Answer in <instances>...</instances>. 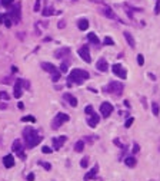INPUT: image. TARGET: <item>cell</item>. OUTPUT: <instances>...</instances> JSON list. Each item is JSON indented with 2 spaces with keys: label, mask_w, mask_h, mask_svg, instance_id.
<instances>
[{
  "label": "cell",
  "mask_w": 160,
  "mask_h": 181,
  "mask_svg": "<svg viewBox=\"0 0 160 181\" xmlns=\"http://www.w3.org/2000/svg\"><path fill=\"white\" fill-rule=\"evenodd\" d=\"M23 138H25V144L27 148H35L37 144L42 142V137L37 134L36 129H33L32 127H26L23 129Z\"/></svg>",
  "instance_id": "1"
},
{
  "label": "cell",
  "mask_w": 160,
  "mask_h": 181,
  "mask_svg": "<svg viewBox=\"0 0 160 181\" xmlns=\"http://www.w3.org/2000/svg\"><path fill=\"white\" fill-rule=\"evenodd\" d=\"M89 78H90V75H89V72H86L84 69H73V70L70 72L69 78H67V86L72 88L73 83L82 85V83H83L84 80H87Z\"/></svg>",
  "instance_id": "2"
},
{
  "label": "cell",
  "mask_w": 160,
  "mask_h": 181,
  "mask_svg": "<svg viewBox=\"0 0 160 181\" xmlns=\"http://www.w3.org/2000/svg\"><path fill=\"white\" fill-rule=\"evenodd\" d=\"M102 91H103V92H106V94H112V95H114V97H121L123 91H124V86H123L121 82L112 80L107 86H103Z\"/></svg>",
  "instance_id": "3"
},
{
  "label": "cell",
  "mask_w": 160,
  "mask_h": 181,
  "mask_svg": "<svg viewBox=\"0 0 160 181\" xmlns=\"http://www.w3.org/2000/svg\"><path fill=\"white\" fill-rule=\"evenodd\" d=\"M69 119H70V117H69L67 114H64V112H59V114L54 117V119L52 121V129H54V131L59 129V128H60L64 122H67Z\"/></svg>",
  "instance_id": "4"
},
{
  "label": "cell",
  "mask_w": 160,
  "mask_h": 181,
  "mask_svg": "<svg viewBox=\"0 0 160 181\" xmlns=\"http://www.w3.org/2000/svg\"><path fill=\"white\" fill-rule=\"evenodd\" d=\"M20 7H22V5L17 2L15 6H13V9L7 13L9 15V17L12 19V22H13V25H17L19 22H20V17H22V12H20Z\"/></svg>",
  "instance_id": "5"
},
{
  "label": "cell",
  "mask_w": 160,
  "mask_h": 181,
  "mask_svg": "<svg viewBox=\"0 0 160 181\" xmlns=\"http://www.w3.org/2000/svg\"><path fill=\"white\" fill-rule=\"evenodd\" d=\"M99 12H100V15H103V16H104V17H107V19L119 20V17L116 16V13L113 12V9H112V7H109L107 5H103V6L99 9Z\"/></svg>",
  "instance_id": "6"
},
{
  "label": "cell",
  "mask_w": 160,
  "mask_h": 181,
  "mask_svg": "<svg viewBox=\"0 0 160 181\" xmlns=\"http://www.w3.org/2000/svg\"><path fill=\"white\" fill-rule=\"evenodd\" d=\"M77 53H79V56H80L86 63H90V62H92V58H90V48H89L87 45H83V46L77 50Z\"/></svg>",
  "instance_id": "7"
},
{
  "label": "cell",
  "mask_w": 160,
  "mask_h": 181,
  "mask_svg": "<svg viewBox=\"0 0 160 181\" xmlns=\"http://www.w3.org/2000/svg\"><path fill=\"white\" fill-rule=\"evenodd\" d=\"M112 70H113V73H114L116 76H119L120 79H126V78H127V72H126V69H124L120 63H114L113 68H112Z\"/></svg>",
  "instance_id": "8"
},
{
  "label": "cell",
  "mask_w": 160,
  "mask_h": 181,
  "mask_svg": "<svg viewBox=\"0 0 160 181\" xmlns=\"http://www.w3.org/2000/svg\"><path fill=\"white\" fill-rule=\"evenodd\" d=\"M22 86H23V79H16L15 85H13V97L15 98H20L23 91H22Z\"/></svg>",
  "instance_id": "9"
},
{
  "label": "cell",
  "mask_w": 160,
  "mask_h": 181,
  "mask_svg": "<svg viewBox=\"0 0 160 181\" xmlns=\"http://www.w3.org/2000/svg\"><path fill=\"white\" fill-rule=\"evenodd\" d=\"M113 105L110 104V102H103L102 105H100V114L104 117V118H107L112 112H113Z\"/></svg>",
  "instance_id": "10"
},
{
  "label": "cell",
  "mask_w": 160,
  "mask_h": 181,
  "mask_svg": "<svg viewBox=\"0 0 160 181\" xmlns=\"http://www.w3.org/2000/svg\"><path fill=\"white\" fill-rule=\"evenodd\" d=\"M42 68H43V70H46V72H49V73H52V75H56V73H59V69L53 65V63H49V62H43L42 63ZM62 73V72H60Z\"/></svg>",
  "instance_id": "11"
},
{
  "label": "cell",
  "mask_w": 160,
  "mask_h": 181,
  "mask_svg": "<svg viewBox=\"0 0 160 181\" xmlns=\"http://www.w3.org/2000/svg\"><path fill=\"white\" fill-rule=\"evenodd\" d=\"M66 139H67L66 135H60V137L53 138V148H54V149H60V148L63 147V144L66 142Z\"/></svg>",
  "instance_id": "12"
},
{
  "label": "cell",
  "mask_w": 160,
  "mask_h": 181,
  "mask_svg": "<svg viewBox=\"0 0 160 181\" xmlns=\"http://www.w3.org/2000/svg\"><path fill=\"white\" fill-rule=\"evenodd\" d=\"M70 55V48H60V49H57L56 52H54V58H57V59H62V58H67Z\"/></svg>",
  "instance_id": "13"
},
{
  "label": "cell",
  "mask_w": 160,
  "mask_h": 181,
  "mask_svg": "<svg viewBox=\"0 0 160 181\" xmlns=\"http://www.w3.org/2000/svg\"><path fill=\"white\" fill-rule=\"evenodd\" d=\"M96 68H97L100 72H107V70H109V63H107V60H106L104 58H100V59L97 60V63H96Z\"/></svg>",
  "instance_id": "14"
},
{
  "label": "cell",
  "mask_w": 160,
  "mask_h": 181,
  "mask_svg": "<svg viewBox=\"0 0 160 181\" xmlns=\"http://www.w3.org/2000/svg\"><path fill=\"white\" fill-rule=\"evenodd\" d=\"M99 121H100V117L97 115V114H90V117L87 118V124H89V127H92V128H94L97 124H99Z\"/></svg>",
  "instance_id": "15"
},
{
  "label": "cell",
  "mask_w": 160,
  "mask_h": 181,
  "mask_svg": "<svg viewBox=\"0 0 160 181\" xmlns=\"http://www.w3.org/2000/svg\"><path fill=\"white\" fill-rule=\"evenodd\" d=\"M97 172H99V164H94V167L84 175V181H90L92 178H94L97 175Z\"/></svg>",
  "instance_id": "16"
},
{
  "label": "cell",
  "mask_w": 160,
  "mask_h": 181,
  "mask_svg": "<svg viewBox=\"0 0 160 181\" xmlns=\"http://www.w3.org/2000/svg\"><path fill=\"white\" fill-rule=\"evenodd\" d=\"M123 36H124V39H126L127 45H129V46H130L131 49H134V48H136V40H134V38L131 36V33L126 30V32L123 33Z\"/></svg>",
  "instance_id": "17"
},
{
  "label": "cell",
  "mask_w": 160,
  "mask_h": 181,
  "mask_svg": "<svg viewBox=\"0 0 160 181\" xmlns=\"http://www.w3.org/2000/svg\"><path fill=\"white\" fill-rule=\"evenodd\" d=\"M3 164H5L6 168H12V167L15 165V158H13V155H12V154L5 155V157H3Z\"/></svg>",
  "instance_id": "18"
},
{
  "label": "cell",
  "mask_w": 160,
  "mask_h": 181,
  "mask_svg": "<svg viewBox=\"0 0 160 181\" xmlns=\"http://www.w3.org/2000/svg\"><path fill=\"white\" fill-rule=\"evenodd\" d=\"M63 98H64V101H67V102H69L73 108H76V107H77V99H76L73 95H70V94H67V92H66V94L63 95Z\"/></svg>",
  "instance_id": "19"
},
{
  "label": "cell",
  "mask_w": 160,
  "mask_h": 181,
  "mask_svg": "<svg viewBox=\"0 0 160 181\" xmlns=\"http://www.w3.org/2000/svg\"><path fill=\"white\" fill-rule=\"evenodd\" d=\"M77 27H79L80 30H87V29H89V20H87V19H80V20L77 22Z\"/></svg>",
  "instance_id": "20"
},
{
  "label": "cell",
  "mask_w": 160,
  "mask_h": 181,
  "mask_svg": "<svg viewBox=\"0 0 160 181\" xmlns=\"http://www.w3.org/2000/svg\"><path fill=\"white\" fill-rule=\"evenodd\" d=\"M124 164H126L127 167H130V168H133V167H136V164H137V161H136V158H134V157H127V158L124 160Z\"/></svg>",
  "instance_id": "21"
},
{
  "label": "cell",
  "mask_w": 160,
  "mask_h": 181,
  "mask_svg": "<svg viewBox=\"0 0 160 181\" xmlns=\"http://www.w3.org/2000/svg\"><path fill=\"white\" fill-rule=\"evenodd\" d=\"M87 39H89V42H90V43H93V45H99V43H100L99 38H97V36H96V35H94L93 32L87 35Z\"/></svg>",
  "instance_id": "22"
},
{
  "label": "cell",
  "mask_w": 160,
  "mask_h": 181,
  "mask_svg": "<svg viewBox=\"0 0 160 181\" xmlns=\"http://www.w3.org/2000/svg\"><path fill=\"white\" fill-rule=\"evenodd\" d=\"M12 149H13L15 152H19L20 149H23V148H22V141H20V139L13 141V144H12Z\"/></svg>",
  "instance_id": "23"
},
{
  "label": "cell",
  "mask_w": 160,
  "mask_h": 181,
  "mask_svg": "<svg viewBox=\"0 0 160 181\" xmlns=\"http://www.w3.org/2000/svg\"><path fill=\"white\" fill-rule=\"evenodd\" d=\"M56 12L53 10V7L52 6H49V7H44V10H43V16L44 17H47V16H52V15H54Z\"/></svg>",
  "instance_id": "24"
},
{
  "label": "cell",
  "mask_w": 160,
  "mask_h": 181,
  "mask_svg": "<svg viewBox=\"0 0 160 181\" xmlns=\"http://www.w3.org/2000/svg\"><path fill=\"white\" fill-rule=\"evenodd\" d=\"M83 148H84V142H83V141H77V142L74 144V151H76V152H82Z\"/></svg>",
  "instance_id": "25"
},
{
  "label": "cell",
  "mask_w": 160,
  "mask_h": 181,
  "mask_svg": "<svg viewBox=\"0 0 160 181\" xmlns=\"http://www.w3.org/2000/svg\"><path fill=\"white\" fill-rule=\"evenodd\" d=\"M3 23H5L7 27H12V25H13V22H12V19L9 17V15H7V13L3 16Z\"/></svg>",
  "instance_id": "26"
},
{
  "label": "cell",
  "mask_w": 160,
  "mask_h": 181,
  "mask_svg": "<svg viewBox=\"0 0 160 181\" xmlns=\"http://www.w3.org/2000/svg\"><path fill=\"white\" fill-rule=\"evenodd\" d=\"M151 111H153V115H159L160 114V108H159V104L157 102H153L151 104Z\"/></svg>",
  "instance_id": "27"
},
{
  "label": "cell",
  "mask_w": 160,
  "mask_h": 181,
  "mask_svg": "<svg viewBox=\"0 0 160 181\" xmlns=\"http://www.w3.org/2000/svg\"><path fill=\"white\" fill-rule=\"evenodd\" d=\"M69 70V60H66V62H63L62 65H60V72L62 73H66Z\"/></svg>",
  "instance_id": "28"
},
{
  "label": "cell",
  "mask_w": 160,
  "mask_h": 181,
  "mask_svg": "<svg viewBox=\"0 0 160 181\" xmlns=\"http://www.w3.org/2000/svg\"><path fill=\"white\" fill-rule=\"evenodd\" d=\"M22 122H36V118L32 117V115H27V117H23L22 118Z\"/></svg>",
  "instance_id": "29"
},
{
  "label": "cell",
  "mask_w": 160,
  "mask_h": 181,
  "mask_svg": "<svg viewBox=\"0 0 160 181\" xmlns=\"http://www.w3.org/2000/svg\"><path fill=\"white\" fill-rule=\"evenodd\" d=\"M37 164H39L40 167H43V168H44L46 171H49V170L52 168V165H50L49 162H44V161H37Z\"/></svg>",
  "instance_id": "30"
},
{
  "label": "cell",
  "mask_w": 160,
  "mask_h": 181,
  "mask_svg": "<svg viewBox=\"0 0 160 181\" xmlns=\"http://www.w3.org/2000/svg\"><path fill=\"white\" fill-rule=\"evenodd\" d=\"M9 101L10 99V95L7 94V92H5V91H2V92H0V101Z\"/></svg>",
  "instance_id": "31"
},
{
  "label": "cell",
  "mask_w": 160,
  "mask_h": 181,
  "mask_svg": "<svg viewBox=\"0 0 160 181\" xmlns=\"http://www.w3.org/2000/svg\"><path fill=\"white\" fill-rule=\"evenodd\" d=\"M133 122H134V119L130 117L129 119H126V122H124V127H126V128H130V127L133 125Z\"/></svg>",
  "instance_id": "32"
},
{
  "label": "cell",
  "mask_w": 160,
  "mask_h": 181,
  "mask_svg": "<svg viewBox=\"0 0 160 181\" xmlns=\"http://www.w3.org/2000/svg\"><path fill=\"white\" fill-rule=\"evenodd\" d=\"M80 165H82L83 168H86V167L89 165V157H84V158L80 161Z\"/></svg>",
  "instance_id": "33"
},
{
  "label": "cell",
  "mask_w": 160,
  "mask_h": 181,
  "mask_svg": "<svg viewBox=\"0 0 160 181\" xmlns=\"http://www.w3.org/2000/svg\"><path fill=\"white\" fill-rule=\"evenodd\" d=\"M103 43H104V45H110V46H112V45H114V42H113V39H112V38H109V36H107V38H104V40H103Z\"/></svg>",
  "instance_id": "34"
},
{
  "label": "cell",
  "mask_w": 160,
  "mask_h": 181,
  "mask_svg": "<svg viewBox=\"0 0 160 181\" xmlns=\"http://www.w3.org/2000/svg\"><path fill=\"white\" fill-rule=\"evenodd\" d=\"M131 151H133V154H137V152L140 151V145H139L137 142H134V144H133V149H131Z\"/></svg>",
  "instance_id": "35"
},
{
  "label": "cell",
  "mask_w": 160,
  "mask_h": 181,
  "mask_svg": "<svg viewBox=\"0 0 160 181\" xmlns=\"http://www.w3.org/2000/svg\"><path fill=\"white\" fill-rule=\"evenodd\" d=\"M137 63H139L140 66L144 63V56H143V55H137Z\"/></svg>",
  "instance_id": "36"
},
{
  "label": "cell",
  "mask_w": 160,
  "mask_h": 181,
  "mask_svg": "<svg viewBox=\"0 0 160 181\" xmlns=\"http://www.w3.org/2000/svg\"><path fill=\"white\" fill-rule=\"evenodd\" d=\"M84 112L90 115V114H93V112H94V109H93V107H92V105H89V107H86V108H84Z\"/></svg>",
  "instance_id": "37"
},
{
  "label": "cell",
  "mask_w": 160,
  "mask_h": 181,
  "mask_svg": "<svg viewBox=\"0 0 160 181\" xmlns=\"http://www.w3.org/2000/svg\"><path fill=\"white\" fill-rule=\"evenodd\" d=\"M52 151H53V149H50L47 145H44V147L42 148V152H43V154H52Z\"/></svg>",
  "instance_id": "38"
},
{
  "label": "cell",
  "mask_w": 160,
  "mask_h": 181,
  "mask_svg": "<svg viewBox=\"0 0 160 181\" xmlns=\"http://www.w3.org/2000/svg\"><path fill=\"white\" fill-rule=\"evenodd\" d=\"M40 2H42V0H36L35 7H33V10H35V12H39V10H40Z\"/></svg>",
  "instance_id": "39"
},
{
  "label": "cell",
  "mask_w": 160,
  "mask_h": 181,
  "mask_svg": "<svg viewBox=\"0 0 160 181\" xmlns=\"http://www.w3.org/2000/svg\"><path fill=\"white\" fill-rule=\"evenodd\" d=\"M13 3H15V0H2V5L3 6H10Z\"/></svg>",
  "instance_id": "40"
},
{
  "label": "cell",
  "mask_w": 160,
  "mask_h": 181,
  "mask_svg": "<svg viewBox=\"0 0 160 181\" xmlns=\"http://www.w3.org/2000/svg\"><path fill=\"white\" fill-rule=\"evenodd\" d=\"M60 75H62L60 72H59V73H56V75H52V80H53V82H57V80L60 79Z\"/></svg>",
  "instance_id": "41"
},
{
  "label": "cell",
  "mask_w": 160,
  "mask_h": 181,
  "mask_svg": "<svg viewBox=\"0 0 160 181\" xmlns=\"http://www.w3.org/2000/svg\"><path fill=\"white\" fill-rule=\"evenodd\" d=\"M154 13L159 15L160 13V0H157V3H156V9H154Z\"/></svg>",
  "instance_id": "42"
},
{
  "label": "cell",
  "mask_w": 160,
  "mask_h": 181,
  "mask_svg": "<svg viewBox=\"0 0 160 181\" xmlns=\"http://www.w3.org/2000/svg\"><path fill=\"white\" fill-rule=\"evenodd\" d=\"M57 27H59V29H63V27H66V22H64V20H60V22L57 23Z\"/></svg>",
  "instance_id": "43"
},
{
  "label": "cell",
  "mask_w": 160,
  "mask_h": 181,
  "mask_svg": "<svg viewBox=\"0 0 160 181\" xmlns=\"http://www.w3.org/2000/svg\"><path fill=\"white\" fill-rule=\"evenodd\" d=\"M17 155H19V158H20V160H26V154H25V152H23L22 149H20V151L17 152Z\"/></svg>",
  "instance_id": "44"
},
{
  "label": "cell",
  "mask_w": 160,
  "mask_h": 181,
  "mask_svg": "<svg viewBox=\"0 0 160 181\" xmlns=\"http://www.w3.org/2000/svg\"><path fill=\"white\" fill-rule=\"evenodd\" d=\"M113 142H114V144H116L117 147H120V148H124V145H123V144H121V142H120V141H119L117 138H116V139H113Z\"/></svg>",
  "instance_id": "45"
},
{
  "label": "cell",
  "mask_w": 160,
  "mask_h": 181,
  "mask_svg": "<svg viewBox=\"0 0 160 181\" xmlns=\"http://www.w3.org/2000/svg\"><path fill=\"white\" fill-rule=\"evenodd\" d=\"M33 180H35V174L32 172V174H29V175H27V181H33Z\"/></svg>",
  "instance_id": "46"
},
{
  "label": "cell",
  "mask_w": 160,
  "mask_h": 181,
  "mask_svg": "<svg viewBox=\"0 0 160 181\" xmlns=\"http://www.w3.org/2000/svg\"><path fill=\"white\" fill-rule=\"evenodd\" d=\"M123 104H124V107H126V108H130V102H129L127 99H126V101H124Z\"/></svg>",
  "instance_id": "47"
},
{
  "label": "cell",
  "mask_w": 160,
  "mask_h": 181,
  "mask_svg": "<svg viewBox=\"0 0 160 181\" xmlns=\"http://www.w3.org/2000/svg\"><path fill=\"white\" fill-rule=\"evenodd\" d=\"M149 78H150V79H153V80H156V76H154L153 73H149Z\"/></svg>",
  "instance_id": "48"
},
{
  "label": "cell",
  "mask_w": 160,
  "mask_h": 181,
  "mask_svg": "<svg viewBox=\"0 0 160 181\" xmlns=\"http://www.w3.org/2000/svg\"><path fill=\"white\" fill-rule=\"evenodd\" d=\"M12 72L16 73V72H17V68H16V66H12Z\"/></svg>",
  "instance_id": "49"
},
{
  "label": "cell",
  "mask_w": 160,
  "mask_h": 181,
  "mask_svg": "<svg viewBox=\"0 0 160 181\" xmlns=\"http://www.w3.org/2000/svg\"><path fill=\"white\" fill-rule=\"evenodd\" d=\"M17 107H19V108H20V109H23V108H25V105H23V104H22V102H19V105H17Z\"/></svg>",
  "instance_id": "50"
}]
</instances>
